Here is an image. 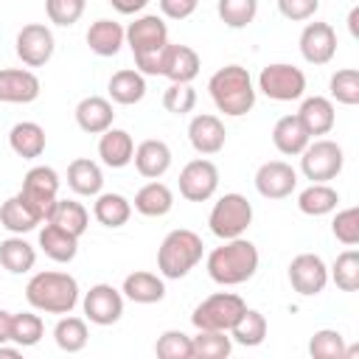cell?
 <instances>
[{
	"label": "cell",
	"instance_id": "6da1fadb",
	"mask_svg": "<svg viewBox=\"0 0 359 359\" xmlns=\"http://www.w3.org/2000/svg\"><path fill=\"white\" fill-rule=\"evenodd\" d=\"M258 264H261L258 247L250 238H244V236L222 241L219 247H213L208 252V261H205L210 280L219 283V286L247 283L258 272Z\"/></svg>",
	"mask_w": 359,
	"mask_h": 359
},
{
	"label": "cell",
	"instance_id": "7a4b0ae2",
	"mask_svg": "<svg viewBox=\"0 0 359 359\" xmlns=\"http://www.w3.org/2000/svg\"><path fill=\"white\" fill-rule=\"evenodd\" d=\"M25 300L34 311L70 314L79 303V280L67 272H59V269L36 272L25 283Z\"/></svg>",
	"mask_w": 359,
	"mask_h": 359
},
{
	"label": "cell",
	"instance_id": "3957f363",
	"mask_svg": "<svg viewBox=\"0 0 359 359\" xmlns=\"http://www.w3.org/2000/svg\"><path fill=\"white\" fill-rule=\"evenodd\" d=\"M208 93L216 104L219 112L230 115V118H241L255 107V84L247 67L241 65H224L219 67L210 81H208Z\"/></svg>",
	"mask_w": 359,
	"mask_h": 359
},
{
	"label": "cell",
	"instance_id": "277c9868",
	"mask_svg": "<svg viewBox=\"0 0 359 359\" xmlns=\"http://www.w3.org/2000/svg\"><path fill=\"white\" fill-rule=\"evenodd\" d=\"M126 45L132 48L135 67L143 76H160V53L168 45V25L160 14H140L126 28Z\"/></svg>",
	"mask_w": 359,
	"mask_h": 359
},
{
	"label": "cell",
	"instance_id": "5b68a950",
	"mask_svg": "<svg viewBox=\"0 0 359 359\" xmlns=\"http://www.w3.org/2000/svg\"><path fill=\"white\" fill-rule=\"evenodd\" d=\"M202 255H205L202 238L188 227H177L163 238L157 250V269L163 278L180 280L202 261Z\"/></svg>",
	"mask_w": 359,
	"mask_h": 359
},
{
	"label": "cell",
	"instance_id": "8992f818",
	"mask_svg": "<svg viewBox=\"0 0 359 359\" xmlns=\"http://www.w3.org/2000/svg\"><path fill=\"white\" fill-rule=\"evenodd\" d=\"M252 224V205L244 194H224L213 202L210 216H208V227L216 238L227 241V238H238L250 230Z\"/></svg>",
	"mask_w": 359,
	"mask_h": 359
},
{
	"label": "cell",
	"instance_id": "52a82bcc",
	"mask_svg": "<svg viewBox=\"0 0 359 359\" xmlns=\"http://www.w3.org/2000/svg\"><path fill=\"white\" fill-rule=\"evenodd\" d=\"M342 165H345V151L337 140L317 137V140H309V146L300 151V171L311 182H328L339 177Z\"/></svg>",
	"mask_w": 359,
	"mask_h": 359
},
{
	"label": "cell",
	"instance_id": "ba28073f",
	"mask_svg": "<svg viewBox=\"0 0 359 359\" xmlns=\"http://www.w3.org/2000/svg\"><path fill=\"white\" fill-rule=\"evenodd\" d=\"M244 309H247V303L241 300V294H236V292H216V294L205 297V300L194 309L191 323H194V328L230 331L233 323L241 317Z\"/></svg>",
	"mask_w": 359,
	"mask_h": 359
},
{
	"label": "cell",
	"instance_id": "9c48e42d",
	"mask_svg": "<svg viewBox=\"0 0 359 359\" xmlns=\"http://www.w3.org/2000/svg\"><path fill=\"white\" fill-rule=\"evenodd\" d=\"M17 196L45 222L53 202L59 199V174L50 165H34L25 171L22 177V188L17 191Z\"/></svg>",
	"mask_w": 359,
	"mask_h": 359
},
{
	"label": "cell",
	"instance_id": "30bf717a",
	"mask_svg": "<svg viewBox=\"0 0 359 359\" xmlns=\"http://www.w3.org/2000/svg\"><path fill=\"white\" fill-rule=\"evenodd\" d=\"M258 90L272 101H297L306 93V73L286 62H272L258 73Z\"/></svg>",
	"mask_w": 359,
	"mask_h": 359
},
{
	"label": "cell",
	"instance_id": "8fae6325",
	"mask_svg": "<svg viewBox=\"0 0 359 359\" xmlns=\"http://www.w3.org/2000/svg\"><path fill=\"white\" fill-rule=\"evenodd\" d=\"M14 50L20 56V62L25 67H42L50 62L53 50H56V39L53 31L45 22H28L20 28L17 39H14Z\"/></svg>",
	"mask_w": 359,
	"mask_h": 359
},
{
	"label": "cell",
	"instance_id": "7c38bea8",
	"mask_svg": "<svg viewBox=\"0 0 359 359\" xmlns=\"http://www.w3.org/2000/svg\"><path fill=\"white\" fill-rule=\"evenodd\" d=\"M219 188V168L208 157H196L180 171V194L188 202H208Z\"/></svg>",
	"mask_w": 359,
	"mask_h": 359
},
{
	"label": "cell",
	"instance_id": "4fadbf2b",
	"mask_svg": "<svg viewBox=\"0 0 359 359\" xmlns=\"http://www.w3.org/2000/svg\"><path fill=\"white\" fill-rule=\"evenodd\" d=\"M81 309L93 325H115L123 317V292L112 283H95L84 292Z\"/></svg>",
	"mask_w": 359,
	"mask_h": 359
},
{
	"label": "cell",
	"instance_id": "5bb4252c",
	"mask_svg": "<svg viewBox=\"0 0 359 359\" xmlns=\"http://www.w3.org/2000/svg\"><path fill=\"white\" fill-rule=\"evenodd\" d=\"M289 283L297 294L314 297L328 286V266L317 252H300L289 264Z\"/></svg>",
	"mask_w": 359,
	"mask_h": 359
},
{
	"label": "cell",
	"instance_id": "9a60e30c",
	"mask_svg": "<svg viewBox=\"0 0 359 359\" xmlns=\"http://www.w3.org/2000/svg\"><path fill=\"white\" fill-rule=\"evenodd\" d=\"M297 188V171L286 160H266L255 171V191L264 199H286Z\"/></svg>",
	"mask_w": 359,
	"mask_h": 359
},
{
	"label": "cell",
	"instance_id": "2e32d148",
	"mask_svg": "<svg viewBox=\"0 0 359 359\" xmlns=\"http://www.w3.org/2000/svg\"><path fill=\"white\" fill-rule=\"evenodd\" d=\"M297 45L309 65H328L337 56V31L328 22H306Z\"/></svg>",
	"mask_w": 359,
	"mask_h": 359
},
{
	"label": "cell",
	"instance_id": "e0dca14e",
	"mask_svg": "<svg viewBox=\"0 0 359 359\" xmlns=\"http://www.w3.org/2000/svg\"><path fill=\"white\" fill-rule=\"evenodd\" d=\"M188 140L194 146L196 154L202 157H213L224 149L227 143V129L222 123L219 115H210V112H202V115H194L191 123H188Z\"/></svg>",
	"mask_w": 359,
	"mask_h": 359
},
{
	"label": "cell",
	"instance_id": "ac0fdd59",
	"mask_svg": "<svg viewBox=\"0 0 359 359\" xmlns=\"http://www.w3.org/2000/svg\"><path fill=\"white\" fill-rule=\"evenodd\" d=\"M199 53L191 45H165L160 53V76L177 84H191L199 76Z\"/></svg>",
	"mask_w": 359,
	"mask_h": 359
},
{
	"label": "cell",
	"instance_id": "d6986e66",
	"mask_svg": "<svg viewBox=\"0 0 359 359\" xmlns=\"http://www.w3.org/2000/svg\"><path fill=\"white\" fill-rule=\"evenodd\" d=\"M42 93V84L28 67H3L0 70V104H31Z\"/></svg>",
	"mask_w": 359,
	"mask_h": 359
},
{
	"label": "cell",
	"instance_id": "ffe728a7",
	"mask_svg": "<svg viewBox=\"0 0 359 359\" xmlns=\"http://www.w3.org/2000/svg\"><path fill=\"white\" fill-rule=\"evenodd\" d=\"M294 115L303 123V129L309 132V137L328 135L334 129V123H337L334 101L325 98V95H309V98H303V104H300V109Z\"/></svg>",
	"mask_w": 359,
	"mask_h": 359
},
{
	"label": "cell",
	"instance_id": "44dd1931",
	"mask_svg": "<svg viewBox=\"0 0 359 359\" xmlns=\"http://www.w3.org/2000/svg\"><path fill=\"white\" fill-rule=\"evenodd\" d=\"M76 123L81 132L87 135H101L112 126L115 121V109H112V101L109 98H101V95H87L76 104Z\"/></svg>",
	"mask_w": 359,
	"mask_h": 359
},
{
	"label": "cell",
	"instance_id": "7402d4cb",
	"mask_svg": "<svg viewBox=\"0 0 359 359\" xmlns=\"http://www.w3.org/2000/svg\"><path fill=\"white\" fill-rule=\"evenodd\" d=\"M135 168L140 177L146 180H160L168 168H171V149L165 140H157V137H149L143 143L135 146Z\"/></svg>",
	"mask_w": 359,
	"mask_h": 359
},
{
	"label": "cell",
	"instance_id": "603a6c76",
	"mask_svg": "<svg viewBox=\"0 0 359 359\" xmlns=\"http://www.w3.org/2000/svg\"><path fill=\"white\" fill-rule=\"evenodd\" d=\"M84 39H87V48L95 56H115L126 45V28L121 22H115V20L101 17V20L90 22Z\"/></svg>",
	"mask_w": 359,
	"mask_h": 359
},
{
	"label": "cell",
	"instance_id": "cb8c5ba5",
	"mask_svg": "<svg viewBox=\"0 0 359 359\" xmlns=\"http://www.w3.org/2000/svg\"><path fill=\"white\" fill-rule=\"evenodd\" d=\"M98 157L107 168H123L132 163L135 157V140L126 129H115L109 126L107 132H101L98 137Z\"/></svg>",
	"mask_w": 359,
	"mask_h": 359
},
{
	"label": "cell",
	"instance_id": "d4e9b609",
	"mask_svg": "<svg viewBox=\"0 0 359 359\" xmlns=\"http://www.w3.org/2000/svg\"><path fill=\"white\" fill-rule=\"evenodd\" d=\"M121 292H123V297L132 300V303L151 306V303H160V300L165 297V283H163V275L137 269V272H129V275L123 278Z\"/></svg>",
	"mask_w": 359,
	"mask_h": 359
},
{
	"label": "cell",
	"instance_id": "484cf974",
	"mask_svg": "<svg viewBox=\"0 0 359 359\" xmlns=\"http://www.w3.org/2000/svg\"><path fill=\"white\" fill-rule=\"evenodd\" d=\"M45 143H48L45 129H42L36 121H20V123H14L11 132H8V146H11V151H14L17 157H22V160H36V157H42Z\"/></svg>",
	"mask_w": 359,
	"mask_h": 359
},
{
	"label": "cell",
	"instance_id": "4316f807",
	"mask_svg": "<svg viewBox=\"0 0 359 359\" xmlns=\"http://www.w3.org/2000/svg\"><path fill=\"white\" fill-rule=\"evenodd\" d=\"M67 185L79 196H98L104 188V171L90 157H76L67 165Z\"/></svg>",
	"mask_w": 359,
	"mask_h": 359
},
{
	"label": "cell",
	"instance_id": "83f0119b",
	"mask_svg": "<svg viewBox=\"0 0 359 359\" xmlns=\"http://www.w3.org/2000/svg\"><path fill=\"white\" fill-rule=\"evenodd\" d=\"M107 90H109V98L115 104L132 107V104L143 101V95H146V76L137 67H123V70L109 76Z\"/></svg>",
	"mask_w": 359,
	"mask_h": 359
},
{
	"label": "cell",
	"instance_id": "f1b7e54d",
	"mask_svg": "<svg viewBox=\"0 0 359 359\" xmlns=\"http://www.w3.org/2000/svg\"><path fill=\"white\" fill-rule=\"evenodd\" d=\"M132 208H135L140 216L160 219V216H165V213L174 208V194H171V188H168L165 182L151 180V182H146V185L135 194Z\"/></svg>",
	"mask_w": 359,
	"mask_h": 359
},
{
	"label": "cell",
	"instance_id": "f546056e",
	"mask_svg": "<svg viewBox=\"0 0 359 359\" xmlns=\"http://www.w3.org/2000/svg\"><path fill=\"white\" fill-rule=\"evenodd\" d=\"M39 250L56 264H70L79 252V238L73 233L45 222V227L39 230Z\"/></svg>",
	"mask_w": 359,
	"mask_h": 359
},
{
	"label": "cell",
	"instance_id": "4dcf8cb0",
	"mask_svg": "<svg viewBox=\"0 0 359 359\" xmlns=\"http://www.w3.org/2000/svg\"><path fill=\"white\" fill-rule=\"evenodd\" d=\"M309 132L303 129V123L297 121V115H283V118H278L275 121V126H272V143H275V149L280 151V154H286V157H297L306 146H309Z\"/></svg>",
	"mask_w": 359,
	"mask_h": 359
},
{
	"label": "cell",
	"instance_id": "1f68e13d",
	"mask_svg": "<svg viewBox=\"0 0 359 359\" xmlns=\"http://www.w3.org/2000/svg\"><path fill=\"white\" fill-rule=\"evenodd\" d=\"M36 264V250L22 236H8L0 241V266L11 275H25Z\"/></svg>",
	"mask_w": 359,
	"mask_h": 359
},
{
	"label": "cell",
	"instance_id": "d6a6232c",
	"mask_svg": "<svg viewBox=\"0 0 359 359\" xmlns=\"http://www.w3.org/2000/svg\"><path fill=\"white\" fill-rule=\"evenodd\" d=\"M93 216L98 224L104 227H123L129 219H132V202L123 196V194H115V191H101L95 196V205H93Z\"/></svg>",
	"mask_w": 359,
	"mask_h": 359
},
{
	"label": "cell",
	"instance_id": "836d02e7",
	"mask_svg": "<svg viewBox=\"0 0 359 359\" xmlns=\"http://www.w3.org/2000/svg\"><path fill=\"white\" fill-rule=\"evenodd\" d=\"M45 222H50V224H56V227L73 233L76 238H81V236L87 233L90 213H87V208H84L81 202H76V199H56Z\"/></svg>",
	"mask_w": 359,
	"mask_h": 359
},
{
	"label": "cell",
	"instance_id": "e575fe53",
	"mask_svg": "<svg viewBox=\"0 0 359 359\" xmlns=\"http://www.w3.org/2000/svg\"><path fill=\"white\" fill-rule=\"evenodd\" d=\"M339 205V194L337 188H331L328 182H311L309 188H303L297 194V208L306 216H325L334 213Z\"/></svg>",
	"mask_w": 359,
	"mask_h": 359
},
{
	"label": "cell",
	"instance_id": "d590c367",
	"mask_svg": "<svg viewBox=\"0 0 359 359\" xmlns=\"http://www.w3.org/2000/svg\"><path fill=\"white\" fill-rule=\"evenodd\" d=\"M0 224H3L8 233L22 236V233L36 230V224H42V219L14 194V196H8V199L0 205Z\"/></svg>",
	"mask_w": 359,
	"mask_h": 359
},
{
	"label": "cell",
	"instance_id": "8d00e7d4",
	"mask_svg": "<svg viewBox=\"0 0 359 359\" xmlns=\"http://www.w3.org/2000/svg\"><path fill=\"white\" fill-rule=\"evenodd\" d=\"M90 331H87V320L73 317V314H62L59 323L53 325V342L59 345V351L65 353H79L87 348Z\"/></svg>",
	"mask_w": 359,
	"mask_h": 359
},
{
	"label": "cell",
	"instance_id": "74e56055",
	"mask_svg": "<svg viewBox=\"0 0 359 359\" xmlns=\"http://www.w3.org/2000/svg\"><path fill=\"white\" fill-rule=\"evenodd\" d=\"M227 334H230V339L236 345L255 348V345H261L266 339V317L258 309H244L241 317L233 323V328Z\"/></svg>",
	"mask_w": 359,
	"mask_h": 359
},
{
	"label": "cell",
	"instance_id": "f35d334b",
	"mask_svg": "<svg viewBox=\"0 0 359 359\" xmlns=\"http://www.w3.org/2000/svg\"><path fill=\"white\" fill-rule=\"evenodd\" d=\"M191 348L194 359H227L233 351V339L227 337V331L196 328V334L191 337Z\"/></svg>",
	"mask_w": 359,
	"mask_h": 359
},
{
	"label": "cell",
	"instance_id": "ab89813d",
	"mask_svg": "<svg viewBox=\"0 0 359 359\" xmlns=\"http://www.w3.org/2000/svg\"><path fill=\"white\" fill-rule=\"evenodd\" d=\"M45 334V323L34 311H17L11 314V342L20 348H34Z\"/></svg>",
	"mask_w": 359,
	"mask_h": 359
},
{
	"label": "cell",
	"instance_id": "60d3db41",
	"mask_svg": "<svg viewBox=\"0 0 359 359\" xmlns=\"http://www.w3.org/2000/svg\"><path fill=\"white\" fill-rule=\"evenodd\" d=\"M216 14L227 28L238 31V28H247L255 20L258 0H216Z\"/></svg>",
	"mask_w": 359,
	"mask_h": 359
},
{
	"label": "cell",
	"instance_id": "b9f144b4",
	"mask_svg": "<svg viewBox=\"0 0 359 359\" xmlns=\"http://www.w3.org/2000/svg\"><path fill=\"white\" fill-rule=\"evenodd\" d=\"M328 280H334L337 289L342 292H356L359 289V252L356 250L339 252L328 272Z\"/></svg>",
	"mask_w": 359,
	"mask_h": 359
},
{
	"label": "cell",
	"instance_id": "7bdbcfd3",
	"mask_svg": "<svg viewBox=\"0 0 359 359\" xmlns=\"http://www.w3.org/2000/svg\"><path fill=\"white\" fill-rule=\"evenodd\" d=\"M328 93L337 104L345 107H356L359 104V70L356 67H342L331 76L328 81Z\"/></svg>",
	"mask_w": 359,
	"mask_h": 359
},
{
	"label": "cell",
	"instance_id": "ee69618b",
	"mask_svg": "<svg viewBox=\"0 0 359 359\" xmlns=\"http://www.w3.org/2000/svg\"><path fill=\"white\" fill-rule=\"evenodd\" d=\"M345 337L337 328H320L309 339V353L314 359H345Z\"/></svg>",
	"mask_w": 359,
	"mask_h": 359
},
{
	"label": "cell",
	"instance_id": "f6af8a7d",
	"mask_svg": "<svg viewBox=\"0 0 359 359\" xmlns=\"http://www.w3.org/2000/svg\"><path fill=\"white\" fill-rule=\"evenodd\" d=\"M154 353L160 359H194V348H191V337L185 331H163L154 342Z\"/></svg>",
	"mask_w": 359,
	"mask_h": 359
},
{
	"label": "cell",
	"instance_id": "bcb514c9",
	"mask_svg": "<svg viewBox=\"0 0 359 359\" xmlns=\"http://www.w3.org/2000/svg\"><path fill=\"white\" fill-rule=\"evenodd\" d=\"M87 8V0H45V11H48V20L53 25H62V28H70L81 20Z\"/></svg>",
	"mask_w": 359,
	"mask_h": 359
},
{
	"label": "cell",
	"instance_id": "7dc6e473",
	"mask_svg": "<svg viewBox=\"0 0 359 359\" xmlns=\"http://www.w3.org/2000/svg\"><path fill=\"white\" fill-rule=\"evenodd\" d=\"M163 107L171 112V115H188L194 112L196 107V90L191 84H177L171 81L163 93Z\"/></svg>",
	"mask_w": 359,
	"mask_h": 359
},
{
	"label": "cell",
	"instance_id": "c3c4849f",
	"mask_svg": "<svg viewBox=\"0 0 359 359\" xmlns=\"http://www.w3.org/2000/svg\"><path fill=\"white\" fill-rule=\"evenodd\" d=\"M331 233L339 244L345 247H356L359 244V208H345L337 210L334 222H331Z\"/></svg>",
	"mask_w": 359,
	"mask_h": 359
},
{
	"label": "cell",
	"instance_id": "681fc988",
	"mask_svg": "<svg viewBox=\"0 0 359 359\" xmlns=\"http://www.w3.org/2000/svg\"><path fill=\"white\" fill-rule=\"evenodd\" d=\"M317 8H320V0H278V11L292 22L311 20Z\"/></svg>",
	"mask_w": 359,
	"mask_h": 359
},
{
	"label": "cell",
	"instance_id": "f907efd6",
	"mask_svg": "<svg viewBox=\"0 0 359 359\" xmlns=\"http://www.w3.org/2000/svg\"><path fill=\"white\" fill-rule=\"evenodd\" d=\"M157 6H160V14L168 20H188L196 11L199 0H157Z\"/></svg>",
	"mask_w": 359,
	"mask_h": 359
},
{
	"label": "cell",
	"instance_id": "816d5d0a",
	"mask_svg": "<svg viewBox=\"0 0 359 359\" xmlns=\"http://www.w3.org/2000/svg\"><path fill=\"white\" fill-rule=\"evenodd\" d=\"M151 0H109V6L118 11V14H140Z\"/></svg>",
	"mask_w": 359,
	"mask_h": 359
},
{
	"label": "cell",
	"instance_id": "f5cc1de1",
	"mask_svg": "<svg viewBox=\"0 0 359 359\" xmlns=\"http://www.w3.org/2000/svg\"><path fill=\"white\" fill-rule=\"evenodd\" d=\"M11 342V311L0 309V345Z\"/></svg>",
	"mask_w": 359,
	"mask_h": 359
},
{
	"label": "cell",
	"instance_id": "db71d44e",
	"mask_svg": "<svg viewBox=\"0 0 359 359\" xmlns=\"http://www.w3.org/2000/svg\"><path fill=\"white\" fill-rule=\"evenodd\" d=\"M348 31H351V36H359V6H353L348 14Z\"/></svg>",
	"mask_w": 359,
	"mask_h": 359
},
{
	"label": "cell",
	"instance_id": "11a10c76",
	"mask_svg": "<svg viewBox=\"0 0 359 359\" xmlns=\"http://www.w3.org/2000/svg\"><path fill=\"white\" fill-rule=\"evenodd\" d=\"M20 345H14V348H8V342H3L0 345V359H14V356H20Z\"/></svg>",
	"mask_w": 359,
	"mask_h": 359
}]
</instances>
